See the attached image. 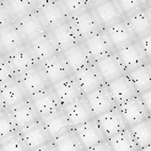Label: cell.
Returning a JSON list of instances; mask_svg holds the SVG:
<instances>
[{
    "instance_id": "6da1fadb",
    "label": "cell",
    "mask_w": 151,
    "mask_h": 151,
    "mask_svg": "<svg viewBox=\"0 0 151 151\" xmlns=\"http://www.w3.org/2000/svg\"><path fill=\"white\" fill-rule=\"evenodd\" d=\"M36 11L48 28V32L69 20L60 1H36Z\"/></svg>"
},
{
    "instance_id": "7a4b0ae2",
    "label": "cell",
    "mask_w": 151,
    "mask_h": 151,
    "mask_svg": "<svg viewBox=\"0 0 151 151\" xmlns=\"http://www.w3.org/2000/svg\"><path fill=\"white\" fill-rule=\"evenodd\" d=\"M69 20L75 27V29H76V32L80 36L82 42L87 41L88 38H91V37L96 36L97 33H100L104 29L92 9H90Z\"/></svg>"
},
{
    "instance_id": "3957f363",
    "label": "cell",
    "mask_w": 151,
    "mask_h": 151,
    "mask_svg": "<svg viewBox=\"0 0 151 151\" xmlns=\"http://www.w3.org/2000/svg\"><path fill=\"white\" fill-rule=\"evenodd\" d=\"M27 100H29V95L19 79L4 87H0L1 111H11Z\"/></svg>"
},
{
    "instance_id": "277c9868",
    "label": "cell",
    "mask_w": 151,
    "mask_h": 151,
    "mask_svg": "<svg viewBox=\"0 0 151 151\" xmlns=\"http://www.w3.org/2000/svg\"><path fill=\"white\" fill-rule=\"evenodd\" d=\"M48 33L52 37L53 42L55 43V46L60 53L74 47V46H76L79 43H82L80 36L78 35L76 29L73 26L70 20H68L64 24L50 29Z\"/></svg>"
},
{
    "instance_id": "5b68a950",
    "label": "cell",
    "mask_w": 151,
    "mask_h": 151,
    "mask_svg": "<svg viewBox=\"0 0 151 151\" xmlns=\"http://www.w3.org/2000/svg\"><path fill=\"white\" fill-rule=\"evenodd\" d=\"M20 134L22 135L29 151H36L54 141L50 137V134L48 133L46 125L43 124L42 119L40 122L20 130Z\"/></svg>"
},
{
    "instance_id": "8992f818",
    "label": "cell",
    "mask_w": 151,
    "mask_h": 151,
    "mask_svg": "<svg viewBox=\"0 0 151 151\" xmlns=\"http://www.w3.org/2000/svg\"><path fill=\"white\" fill-rule=\"evenodd\" d=\"M31 101L35 106V108L37 109V112H38L41 119L47 116H50L63 108L62 102H60L59 97L57 96L54 88L52 86L32 96Z\"/></svg>"
},
{
    "instance_id": "52a82bcc",
    "label": "cell",
    "mask_w": 151,
    "mask_h": 151,
    "mask_svg": "<svg viewBox=\"0 0 151 151\" xmlns=\"http://www.w3.org/2000/svg\"><path fill=\"white\" fill-rule=\"evenodd\" d=\"M92 10L104 29L127 19L120 10L118 1H92Z\"/></svg>"
},
{
    "instance_id": "ba28073f",
    "label": "cell",
    "mask_w": 151,
    "mask_h": 151,
    "mask_svg": "<svg viewBox=\"0 0 151 151\" xmlns=\"http://www.w3.org/2000/svg\"><path fill=\"white\" fill-rule=\"evenodd\" d=\"M84 44L87 48L90 55L92 57L95 63L100 62V60L107 58L117 52L109 38V36L106 32V29L91 37V38H88L87 41H85Z\"/></svg>"
},
{
    "instance_id": "9c48e42d",
    "label": "cell",
    "mask_w": 151,
    "mask_h": 151,
    "mask_svg": "<svg viewBox=\"0 0 151 151\" xmlns=\"http://www.w3.org/2000/svg\"><path fill=\"white\" fill-rule=\"evenodd\" d=\"M107 85H108V88L113 96V99H114V101L117 103V107H120V106L124 104L125 102L140 96L137 86H135V84L128 74L114 81L109 82Z\"/></svg>"
},
{
    "instance_id": "30bf717a",
    "label": "cell",
    "mask_w": 151,
    "mask_h": 151,
    "mask_svg": "<svg viewBox=\"0 0 151 151\" xmlns=\"http://www.w3.org/2000/svg\"><path fill=\"white\" fill-rule=\"evenodd\" d=\"M117 53H118L120 60H122L127 73H130L150 62L139 41L117 50Z\"/></svg>"
},
{
    "instance_id": "8fae6325",
    "label": "cell",
    "mask_w": 151,
    "mask_h": 151,
    "mask_svg": "<svg viewBox=\"0 0 151 151\" xmlns=\"http://www.w3.org/2000/svg\"><path fill=\"white\" fill-rule=\"evenodd\" d=\"M19 80L26 88L27 93L29 95V99L32 96H35L36 93H38L52 86L40 64L33 66L32 69H29L25 74H22L21 76H19Z\"/></svg>"
},
{
    "instance_id": "7c38bea8",
    "label": "cell",
    "mask_w": 151,
    "mask_h": 151,
    "mask_svg": "<svg viewBox=\"0 0 151 151\" xmlns=\"http://www.w3.org/2000/svg\"><path fill=\"white\" fill-rule=\"evenodd\" d=\"M85 97H86V100H87L96 118L103 116L104 113H107L117 107V103L109 91L108 85L100 87L99 90H96L95 92L90 93Z\"/></svg>"
},
{
    "instance_id": "4fadbf2b",
    "label": "cell",
    "mask_w": 151,
    "mask_h": 151,
    "mask_svg": "<svg viewBox=\"0 0 151 151\" xmlns=\"http://www.w3.org/2000/svg\"><path fill=\"white\" fill-rule=\"evenodd\" d=\"M75 132H76L78 137L81 140L86 151L107 140L97 118L75 128Z\"/></svg>"
},
{
    "instance_id": "5bb4252c",
    "label": "cell",
    "mask_w": 151,
    "mask_h": 151,
    "mask_svg": "<svg viewBox=\"0 0 151 151\" xmlns=\"http://www.w3.org/2000/svg\"><path fill=\"white\" fill-rule=\"evenodd\" d=\"M16 26L19 27L27 43L48 33V28L43 24L42 19L36 10L19 20L16 22Z\"/></svg>"
},
{
    "instance_id": "9a60e30c",
    "label": "cell",
    "mask_w": 151,
    "mask_h": 151,
    "mask_svg": "<svg viewBox=\"0 0 151 151\" xmlns=\"http://www.w3.org/2000/svg\"><path fill=\"white\" fill-rule=\"evenodd\" d=\"M97 120H99V123H100L107 140L113 138L114 135H117L119 133L129 129L127 120H125L124 116L122 114L119 107H116L112 111L104 113L103 116L97 118Z\"/></svg>"
},
{
    "instance_id": "2e32d148",
    "label": "cell",
    "mask_w": 151,
    "mask_h": 151,
    "mask_svg": "<svg viewBox=\"0 0 151 151\" xmlns=\"http://www.w3.org/2000/svg\"><path fill=\"white\" fill-rule=\"evenodd\" d=\"M62 54L65 59L66 64L69 65L73 74L95 64L93 59L91 55H90V53H88L87 48L85 47L84 42L62 52Z\"/></svg>"
},
{
    "instance_id": "e0dca14e",
    "label": "cell",
    "mask_w": 151,
    "mask_h": 151,
    "mask_svg": "<svg viewBox=\"0 0 151 151\" xmlns=\"http://www.w3.org/2000/svg\"><path fill=\"white\" fill-rule=\"evenodd\" d=\"M40 65L42 66V69H43L44 74H46V76L48 78L49 84L52 86H54L55 84H58V82H60L62 80L73 75L70 68L66 64L62 53H59V54L54 55L53 58L48 59L47 62H44Z\"/></svg>"
},
{
    "instance_id": "ac0fdd59",
    "label": "cell",
    "mask_w": 151,
    "mask_h": 151,
    "mask_svg": "<svg viewBox=\"0 0 151 151\" xmlns=\"http://www.w3.org/2000/svg\"><path fill=\"white\" fill-rule=\"evenodd\" d=\"M74 76L76 79V81L79 82V85L85 96L95 92L96 90H99L100 87H102L104 85H107L104 79L102 78L99 68L96 66V64L90 65V66L85 68V69L75 73Z\"/></svg>"
},
{
    "instance_id": "d6986e66",
    "label": "cell",
    "mask_w": 151,
    "mask_h": 151,
    "mask_svg": "<svg viewBox=\"0 0 151 151\" xmlns=\"http://www.w3.org/2000/svg\"><path fill=\"white\" fill-rule=\"evenodd\" d=\"M106 32L109 36L116 50H119L134 42L139 41L127 19L117 22L116 25H113L108 28H106Z\"/></svg>"
},
{
    "instance_id": "ffe728a7",
    "label": "cell",
    "mask_w": 151,
    "mask_h": 151,
    "mask_svg": "<svg viewBox=\"0 0 151 151\" xmlns=\"http://www.w3.org/2000/svg\"><path fill=\"white\" fill-rule=\"evenodd\" d=\"M63 109L65 111L74 129L96 118L87 100H86V97H82V99L78 100L76 102H73L68 106H64Z\"/></svg>"
},
{
    "instance_id": "44dd1931",
    "label": "cell",
    "mask_w": 151,
    "mask_h": 151,
    "mask_svg": "<svg viewBox=\"0 0 151 151\" xmlns=\"http://www.w3.org/2000/svg\"><path fill=\"white\" fill-rule=\"evenodd\" d=\"M52 87L54 88V91H55L57 96L59 97L63 107L73 103V102H76L78 100L82 99V97H85L79 82L76 81V79L74 76V74L70 75V76H68L66 79L62 80Z\"/></svg>"
},
{
    "instance_id": "7402d4cb",
    "label": "cell",
    "mask_w": 151,
    "mask_h": 151,
    "mask_svg": "<svg viewBox=\"0 0 151 151\" xmlns=\"http://www.w3.org/2000/svg\"><path fill=\"white\" fill-rule=\"evenodd\" d=\"M14 68L15 73L17 74V76H21L22 74H25L29 69H32L33 66L38 65V63L36 62V59L32 54L31 49H29L28 44L26 43L25 46L19 47L17 49L12 50L11 53L5 55Z\"/></svg>"
},
{
    "instance_id": "603a6c76",
    "label": "cell",
    "mask_w": 151,
    "mask_h": 151,
    "mask_svg": "<svg viewBox=\"0 0 151 151\" xmlns=\"http://www.w3.org/2000/svg\"><path fill=\"white\" fill-rule=\"evenodd\" d=\"M95 64L99 68V70L102 75V78L104 79L106 84H109V82L114 81L128 74L117 52Z\"/></svg>"
},
{
    "instance_id": "cb8c5ba5",
    "label": "cell",
    "mask_w": 151,
    "mask_h": 151,
    "mask_svg": "<svg viewBox=\"0 0 151 151\" xmlns=\"http://www.w3.org/2000/svg\"><path fill=\"white\" fill-rule=\"evenodd\" d=\"M27 44H28L29 49H31V52H32L36 62L38 64L47 62L48 59L53 58L54 55H57L60 53L59 49L55 46V43L53 42L52 37L49 36V33L40 37V38H36L31 42H28Z\"/></svg>"
},
{
    "instance_id": "d4e9b609",
    "label": "cell",
    "mask_w": 151,
    "mask_h": 151,
    "mask_svg": "<svg viewBox=\"0 0 151 151\" xmlns=\"http://www.w3.org/2000/svg\"><path fill=\"white\" fill-rule=\"evenodd\" d=\"M119 109L122 112V114L124 116L129 128L137 125L141 122H144V120H146L147 118H150V114H149V112H147L140 96L125 102L124 104L120 106Z\"/></svg>"
},
{
    "instance_id": "484cf974",
    "label": "cell",
    "mask_w": 151,
    "mask_h": 151,
    "mask_svg": "<svg viewBox=\"0 0 151 151\" xmlns=\"http://www.w3.org/2000/svg\"><path fill=\"white\" fill-rule=\"evenodd\" d=\"M42 122L46 125L47 130L50 134V137L53 138V140L58 139L59 137H62V135H64L68 132L74 129L63 108L55 113H53L50 116L42 118Z\"/></svg>"
},
{
    "instance_id": "4316f807",
    "label": "cell",
    "mask_w": 151,
    "mask_h": 151,
    "mask_svg": "<svg viewBox=\"0 0 151 151\" xmlns=\"http://www.w3.org/2000/svg\"><path fill=\"white\" fill-rule=\"evenodd\" d=\"M27 42L22 36L19 27L15 25L0 28V50L1 55H6L19 47L25 46Z\"/></svg>"
},
{
    "instance_id": "83f0119b",
    "label": "cell",
    "mask_w": 151,
    "mask_h": 151,
    "mask_svg": "<svg viewBox=\"0 0 151 151\" xmlns=\"http://www.w3.org/2000/svg\"><path fill=\"white\" fill-rule=\"evenodd\" d=\"M10 112H11V114H12L20 130L25 129V128L41 120V117L38 114V112H37V109L35 108L31 99L25 101L24 103L19 104L17 107H15Z\"/></svg>"
},
{
    "instance_id": "f1b7e54d",
    "label": "cell",
    "mask_w": 151,
    "mask_h": 151,
    "mask_svg": "<svg viewBox=\"0 0 151 151\" xmlns=\"http://www.w3.org/2000/svg\"><path fill=\"white\" fill-rule=\"evenodd\" d=\"M127 20L132 26L138 40H141L142 37L151 33V10L149 9V6H146L145 9L140 10L139 12Z\"/></svg>"
},
{
    "instance_id": "f546056e",
    "label": "cell",
    "mask_w": 151,
    "mask_h": 151,
    "mask_svg": "<svg viewBox=\"0 0 151 151\" xmlns=\"http://www.w3.org/2000/svg\"><path fill=\"white\" fill-rule=\"evenodd\" d=\"M1 4L10 12L15 24L36 10V1L32 0H3Z\"/></svg>"
},
{
    "instance_id": "4dcf8cb0",
    "label": "cell",
    "mask_w": 151,
    "mask_h": 151,
    "mask_svg": "<svg viewBox=\"0 0 151 151\" xmlns=\"http://www.w3.org/2000/svg\"><path fill=\"white\" fill-rule=\"evenodd\" d=\"M108 141L113 151H139L140 150L130 129H127L122 133L114 135L113 138L108 139Z\"/></svg>"
},
{
    "instance_id": "1f68e13d",
    "label": "cell",
    "mask_w": 151,
    "mask_h": 151,
    "mask_svg": "<svg viewBox=\"0 0 151 151\" xmlns=\"http://www.w3.org/2000/svg\"><path fill=\"white\" fill-rule=\"evenodd\" d=\"M128 75L133 80L140 95L151 90V63L150 62L145 65L138 68V69L128 73Z\"/></svg>"
},
{
    "instance_id": "d6a6232c",
    "label": "cell",
    "mask_w": 151,
    "mask_h": 151,
    "mask_svg": "<svg viewBox=\"0 0 151 151\" xmlns=\"http://www.w3.org/2000/svg\"><path fill=\"white\" fill-rule=\"evenodd\" d=\"M54 145L58 149V151H86L75 129L68 132L66 134L55 139Z\"/></svg>"
},
{
    "instance_id": "836d02e7",
    "label": "cell",
    "mask_w": 151,
    "mask_h": 151,
    "mask_svg": "<svg viewBox=\"0 0 151 151\" xmlns=\"http://www.w3.org/2000/svg\"><path fill=\"white\" fill-rule=\"evenodd\" d=\"M129 129L137 140V144L139 145L140 150L151 145V117Z\"/></svg>"
},
{
    "instance_id": "e575fe53",
    "label": "cell",
    "mask_w": 151,
    "mask_h": 151,
    "mask_svg": "<svg viewBox=\"0 0 151 151\" xmlns=\"http://www.w3.org/2000/svg\"><path fill=\"white\" fill-rule=\"evenodd\" d=\"M17 133H20V129L16 122H15L11 112L1 111V116H0V134H1V140H5Z\"/></svg>"
},
{
    "instance_id": "d590c367",
    "label": "cell",
    "mask_w": 151,
    "mask_h": 151,
    "mask_svg": "<svg viewBox=\"0 0 151 151\" xmlns=\"http://www.w3.org/2000/svg\"><path fill=\"white\" fill-rule=\"evenodd\" d=\"M64 11L66 12L68 17L73 19L78 15L85 12L90 9H92V1H80V0H66V1H60Z\"/></svg>"
},
{
    "instance_id": "8d00e7d4",
    "label": "cell",
    "mask_w": 151,
    "mask_h": 151,
    "mask_svg": "<svg viewBox=\"0 0 151 151\" xmlns=\"http://www.w3.org/2000/svg\"><path fill=\"white\" fill-rule=\"evenodd\" d=\"M17 79L19 76L11 66L9 59L5 55H1V58H0V87L9 85Z\"/></svg>"
},
{
    "instance_id": "74e56055",
    "label": "cell",
    "mask_w": 151,
    "mask_h": 151,
    "mask_svg": "<svg viewBox=\"0 0 151 151\" xmlns=\"http://www.w3.org/2000/svg\"><path fill=\"white\" fill-rule=\"evenodd\" d=\"M1 151H29L20 133L1 140Z\"/></svg>"
},
{
    "instance_id": "f35d334b",
    "label": "cell",
    "mask_w": 151,
    "mask_h": 151,
    "mask_svg": "<svg viewBox=\"0 0 151 151\" xmlns=\"http://www.w3.org/2000/svg\"><path fill=\"white\" fill-rule=\"evenodd\" d=\"M118 5L120 10L123 11L124 16L129 19L140 10L145 9L147 6V1H142V0H122V1H118Z\"/></svg>"
},
{
    "instance_id": "ab89813d",
    "label": "cell",
    "mask_w": 151,
    "mask_h": 151,
    "mask_svg": "<svg viewBox=\"0 0 151 151\" xmlns=\"http://www.w3.org/2000/svg\"><path fill=\"white\" fill-rule=\"evenodd\" d=\"M11 25H15V21L11 17L10 12L7 11V9L1 4V9H0V26L3 28V27L11 26Z\"/></svg>"
},
{
    "instance_id": "60d3db41",
    "label": "cell",
    "mask_w": 151,
    "mask_h": 151,
    "mask_svg": "<svg viewBox=\"0 0 151 151\" xmlns=\"http://www.w3.org/2000/svg\"><path fill=\"white\" fill-rule=\"evenodd\" d=\"M139 42L141 44L142 49H144V52L146 53L149 60L151 62V33L147 35V36H145V37H142L141 40H139Z\"/></svg>"
},
{
    "instance_id": "b9f144b4",
    "label": "cell",
    "mask_w": 151,
    "mask_h": 151,
    "mask_svg": "<svg viewBox=\"0 0 151 151\" xmlns=\"http://www.w3.org/2000/svg\"><path fill=\"white\" fill-rule=\"evenodd\" d=\"M140 97H141V100H142V102H144L145 107H146L149 114L151 117V90H149V91H146L144 93H141Z\"/></svg>"
},
{
    "instance_id": "7bdbcfd3",
    "label": "cell",
    "mask_w": 151,
    "mask_h": 151,
    "mask_svg": "<svg viewBox=\"0 0 151 151\" xmlns=\"http://www.w3.org/2000/svg\"><path fill=\"white\" fill-rule=\"evenodd\" d=\"M87 151H113V149H112V146L109 144V141L106 140V141L101 142V144H99V145H96L95 147L90 149Z\"/></svg>"
},
{
    "instance_id": "ee69618b",
    "label": "cell",
    "mask_w": 151,
    "mask_h": 151,
    "mask_svg": "<svg viewBox=\"0 0 151 151\" xmlns=\"http://www.w3.org/2000/svg\"><path fill=\"white\" fill-rule=\"evenodd\" d=\"M36 151H58V149L55 147L54 141H53L52 144H48V145L43 146V147H41V149H38V150H36Z\"/></svg>"
},
{
    "instance_id": "f6af8a7d",
    "label": "cell",
    "mask_w": 151,
    "mask_h": 151,
    "mask_svg": "<svg viewBox=\"0 0 151 151\" xmlns=\"http://www.w3.org/2000/svg\"><path fill=\"white\" fill-rule=\"evenodd\" d=\"M141 151H151V145H150V146H146V147H144V149H142Z\"/></svg>"
},
{
    "instance_id": "bcb514c9",
    "label": "cell",
    "mask_w": 151,
    "mask_h": 151,
    "mask_svg": "<svg viewBox=\"0 0 151 151\" xmlns=\"http://www.w3.org/2000/svg\"><path fill=\"white\" fill-rule=\"evenodd\" d=\"M147 6H149V9L151 10V1H147Z\"/></svg>"
},
{
    "instance_id": "7dc6e473",
    "label": "cell",
    "mask_w": 151,
    "mask_h": 151,
    "mask_svg": "<svg viewBox=\"0 0 151 151\" xmlns=\"http://www.w3.org/2000/svg\"><path fill=\"white\" fill-rule=\"evenodd\" d=\"M139 151H141V150H139Z\"/></svg>"
},
{
    "instance_id": "c3c4849f",
    "label": "cell",
    "mask_w": 151,
    "mask_h": 151,
    "mask_svg": "<svg viewBox=\"0 0 151 151\" xmlns=\"http://www.w3.org/2000/svg\"><path fill=\"white\" fill-rule=\"evenodd\" d=\"M150 63H151V62H150Z\"/></svg>"
}]
</instances>
